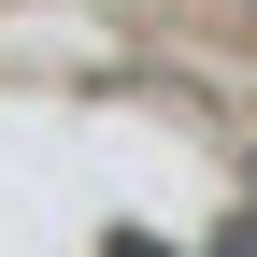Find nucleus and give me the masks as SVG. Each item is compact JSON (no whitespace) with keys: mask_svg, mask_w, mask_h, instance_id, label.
Listing matches in <instances>:
<instances>
[{"mask_svg":"<svg viewBox=\"0 0 257 257\" xmlns=\"http://www.w3.org/2000/svg\"><path fill=\"white\" fill-rule=\"evenodd\" d=\"M100 257H186V243H157V229H114V243H100Z\"/></svg>","mask_w":257,"mask_h":257,"instance_id":"f257e3e1","label":"nucleus"}]
</instances>
